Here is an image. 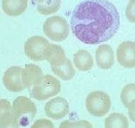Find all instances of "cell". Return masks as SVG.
<instances>
[{
	"instance_id": "obj_1",
	"label": "cell",
	"mask_w": 135,
	"mask_h": 128,
	"mask_svg": "<svg viewBox=\"0 0 135 128\" xmlns=\"http://www.w3.org/2000/svg\"><path fill=\"white\" fill-rule=\"evenodd\" d=\"M120 24L115 5L107 0H86L75 8L70 25L73 34L85 44L96 45L113 38Z\"/></svg>"
},
{
	"instance_id": "obj_2",
	"label": "cell",
	"mask_w": 135,
	"mask_h": 128,
	"mask_svg": "<svg viewBox=\"0 0 135 128\" xmlns=\"http://www.w3.org/2000/svg\"><path fill=\"white\" fill-rule=\"evenodd\" d=\"M62 89L61 82L57 78L51 75H43L42 78L33 85L30 90L31 97L36 100H46L57 95Z\"/></svg>"
},
{
	"instance_id": "obj_3",
	"label": "cell",
	"mask_w": 135,
	"mask_h": 128,
	"mask_svg": "<svg viewBox=\"0 0 135 128\" xmlns=\"http://www.w3.org/2000/svg\"><path fill=\"white\" fill-rule=\"evenodd\" d=\"M12 112L18 120L20 126L29 125L36 114V107L31 99L25 96H18L12 103Z\"/></svg>"
},
{
	"instance_id": "obj_4",
	"label": "cell",
	"mask_w": 135,
	"mask_h": 128,
	"mask_svg": "<svg viewBox=\"0 0 135 128\" xmlns=\"http://www.w3.org/2000/svg\"><path fill=\"white\" fill-rule=\"evenodd\" d=\"M69 25L65 19L57 15L48 18L43 24L44 34L56 42L65 40L69 36Z\"/></svg>"
},
{
	"instance_id": "obj_5",
	"label": "cell",
	"mask_w": 135,
	"mask_h": 128,
	"mask_svg": "<svg viewBox=\"0 0 135 128\" xmlns=\"http://www.w3.org/2000/svg\"><path fill=\"white\" fill-rule=\"evenodd\" d=\"M111 99L103 91L92 92L86 98V108L89 114L94 117H103L109 112Z\"/></svg>"
},
{
	"instance_id": "obj_6",
	"label": "cell",
	"mask_w": 135,
	"mask_h": 128,
	"mask_svg": "<svg viewBox=\"0 0 135 128\" xmlns=\"http://www.w3.org/2000/svg\"><path fill=\"white\" fill-rule=\"evenodd\" d=\"M50 42L43 36H34L29 38L24 44V52L28 58L36 62L45 60L44 53Z\"/></svg>"
},
{
	"instance_id": "obj_7",
	"label": "cell",
	"mask_w": 135,
	"mask_h": 128,
	"mask_svg": "<svg viewBox=\"0 0 135 128\" xmlns=\"http://www.w3.org/2000/svg\"><path fill=\"white\" fill-rule=\"evenodd\" d=\"M44 110L49 118L62 120L69 113V104L64 97H53L46 103Z\"/></svg>"
},
{
	"instance_id": "obj_8",
	"label": "cell",
	"mask_w": 135,
	"mask_h": 128,
	"mask_svg": "<svg viewBox=\"0 0 135 128\" xmlns=\"http://www.w3.org/2000/svg\"><path fill=\"white\" fill-rule=\"evenodd\" d=\"M117 58L118 64L123 67H135V42H122L117 47Z\"/></svg>"
},
{
	"instance_id": "obj_9",
	"label": "cell",
	"mask_w": 135,
	"mask_h": 128,
	"mask_svg": "<svg viewBox=\"0 0 135 128\" xmlns=\"http://www.w3.org/2000/svg\"><path fill=\"white\" fill-rule=\"evenodd\" d=\"M22 70V68L20 66H10L6 70L2 80L7 90L12 93H19L25 89L21 79Z\"/></svg>"
},
{
	"instance_id": "obj_10",
	"label": "cell",
	"mask_w": 135,
	"mask_h": 128,
	"mask_svg": "<svg viewBox=\"0 0 135 128\" xmlns=\"http://www.w3.org/2000/svg\"><path fill=\"white\" fill-rule=\"evenodd\" d=\"M0 128H20L11 104L7 99H0Z\"/></svg>"
},
{
	"instance_id": "obj_11",
	"label": "cell",
	"mask_w": 135,
	"mask_h": 128,
	"mask_svg": "<svg viewBox=\"0 0 135 128\" xmlns=\"http://www.w3.org/2000/svg\"><path fill=\"white\" fill-rule=\"evenodd\" d=\"M96 64L101 69H110L115 64V54L109 45H100L95 52Z\"/></svg>"
},
{
	"instance_id": "obj_12",
	"label": "cell",
	"mask_w": 135,
	"mask_h": 128,
	"mask_svg": "<svg viewBox=\"0 0 135 128\" xmlns=\"http://www.w3.org/2000/svg\"><path fill=\"white\" fill-rule=\"evenodd\" d=\"M42 76L43 72L39 66L35 64H27L22 70L21 79L24 88H31L42 78Z\"/></svg>"
},
{
	"instance_id": "obj_13",
	"label": "cell",
	"mask_w": 135,
	"mask_h": 128,
	"mask_svg": "<svg viewBox=\"0 0 135 128\" xmlns=\"http://www.w3.org/2000/svg\"><path fill=\"white\" fill-rule=\"evenodd\" d=\"M44 57H45V60H47L50 63V67L61 66V65L64 64L66 59H67L64 50L62 47L59 45L50 44V43H49L46 50H45Z\"/></svg>"
},
{
	"instance_id": "obj_14",
	"label": "cell",
	"mask_w": 135,
	"mask_h": 128,
	"mask_svg": "<svg viewBox=\"0 0 135 128\" xmlns=\"http://www.w3.org/2000/svg\"><path fill=\"white\" fill-rule=\"evenodd\" d=\"M26 8L27 0H2V10L8 16H19Z\"/></svg>"
},
{
	"instance_id": "obj_15",
	"label": "cell",
	"mask_w": 135,
	"mask_h": 128,
	"mask_svg": "<svg viewBox=\"0 0 135 128\" xmlns=\"http://www.w3.org/2000/svg\"><path fill=\"white\" fill-rule=\"evenodd\" d=\"M74 65L80 71H88L93 66V58L86 50H79L74 54Z\"/></svg>"
},
{
	"instance_id": "obj_16",
	"label": "cell",
	"mask_w": 135,
	"mask_h": 128,
	"mask_svg": "<svg viewBox=\"0 0 135 128\" xmlns=\"http://www.w3.org/2000/svg\"><path fill=\"white\" fill-rule=\"evenodd\" d=\"M61 0H36V10L42 15H50L61 8Z\"/></svg>"
},
{
	"instance_id": "obj_17",
	"label": "cell",
	"mask_w": 135,
	"mask_h": 128,
	"mask_svg": "<svg viewBox=\"0 0 135 128\" xmlns=\"http://www.w3.org/2000/svg\"><path fill=\"white\" fill-rule=\"evenodd\" d=\"M52 72L61 78L62 80H70L75 76V68L73 66L71 60L66 59L65 63L59 66H51Z\"/></svg>"
},
{
	"instance_id": "obj_18",
	"label": "cell",
	"mask_w": 135,
	"mask_h": 128,
	"mask_svg": "<svg viewBox=\"0 0 135 128\" xmlns=\"http://www.w3.org/2000/svg\"><path fill=\"white\" fill-rule=\"evenodd\" d=\"M105 128H129V121L121 113H112L104 121Z\"/></svg>"
},
{
	"instance_id": "obj_19",
	"label": "cell",
	"mask_w": 135,
	"mask_h": 128,
	"mask_svg": "<svg viewBox=\"0 0 135 128\" xmlns=\"http://www.w3.org/2000/svg\"><path fill=\"white\" fill-rule=\"evenodd\" d=\"M120 99L124 107L128 108L131 103L135 100V83H129L122 89Z\"/></svg>"
},
{
	"instance_id": "obj_20",
	"label": "cell",
	"mask_w": 135,
	"mask_h": 128,
	"mask_svg": "<svg viewBox=\"0 0 135 128\" xmlns=\"http://www.w3.org/2000/svg\"><path fill=\"white\" fill-rule=\"evenodd\" d=\"M59 128H93V126L90 122L85 120H79L76 122L64 121L60 124Z\"/></svg>"
},
{
	"instance_id": "obj_21",
	"label": "cell",
	"mask_w": 135,
	"mask_h": 128,
	"mask_svg": "<svg viewBox=\"0 0 135 128\" xmlns=\"http://www.w3.org/2000/svg\"><path fill=\"white\" fill-rule=\"evenodd\" d=\"M126 17L131 22L135 24V0H129L126 8Z\"/></svg>"
},
{
	"instance_id": "obj_22",
	"label": "cell",
	"mask_w": 135,
	"mask_h": 128,
	"mask_svg": "<svg viewBox=\"0 0 135 128\" xmlns=\"http://www.w3.org/2000/svg\"><path fill=\"white\" fill-rule=\"evenodd\" d=\"M30 128H55V127H54V124H52L51 121L46 120V119H40V120H36Z\"/></svg>"
},
{
	"instance_id": "obj_23",
	"label": "cell",
	"mask_w": 135,
	"mask_h": 128,
	"mask_svg": "<svg viewBox=\"0 0 135 128\" xmlns=\"http://www.w3.org/2000/svg\"><path fill=\"white\" fill-rule=\"evenodd\" d=\"M128 109H129V119H131L133 122H135V100L131 103V105L128 107Z\"/></svg>"
}]
</instances>
